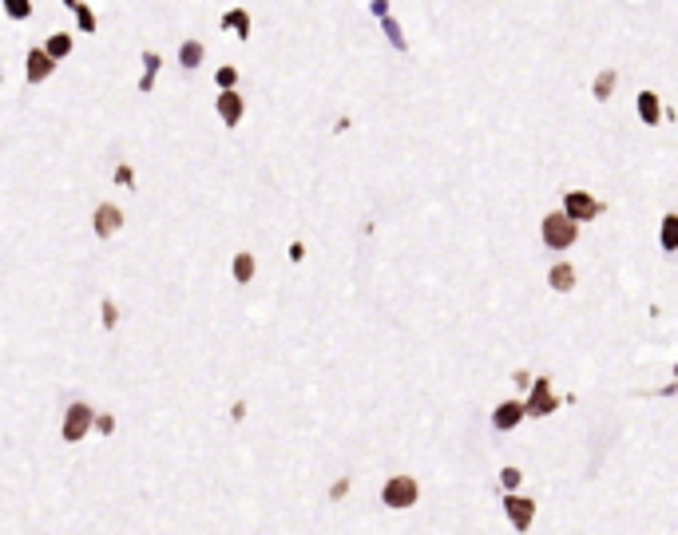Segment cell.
Returning a JSON list of instances; mask_svg holds the SVG:
<instances>
[{
    "label": "cell",
    "instance_id": "obj_24",
    "mask_svg": "<svg viewBox=\"0 0 678 535\" xmlns=\"http://www.w3.org/2000/svg\"><path fill=\"white\" fill-rule=\"evenodd\" d=\"M500 480H504V488H508V492H516L524 476H519V468H504V472H500Z\"/></svg>",
    "mask_w": 678,
    "mask_h": 535
},
{
    "label": "cell",
    "instance_id": "obj_8",
    "mask_svg": "<svg viewBox=\"0 0 678 535\" xmlns=\"http://www.w3.org/2000/svg\"><path fill=\"white\" fill-rule=\"evenodd\" d=\"M524 404L519 401H504V404H496V413H492V424H496L500 433H508V428H516L519 421H524Z\"/></svg>",
    "mask_w": 678,
    "mask_h": 535
},
{
    "label": "cell",
    "instance_id": "obj_29",
    "mask_svg": "<svg viewBox=\"0 0 678 535\" xmlns=\"http://www.w3.org/2000/svg\"><path fill=\"white\" fill-rule=\"evenodd\" d=\"M64 4H68V8H76V4H80V0H64Z\"/></svg>",
    "mask_w": 678,
    "mask_h": 535
},
{
    "label": "cell",
    "instance_id": "obj_23",
    "mask_svg": "<svg viewBox=\"0 0 678 535\" xmlns=\"http://www.w3.org/2000/svg\"><path fill=\"white\" fill-rule=\"evenodd\" d=\"M214 83H219L222 91L234 88V83H239V71H234V68H219V71H214Z\"/></svg>",
    "mask_w": 678,
    "mask_h": 535
},
{
    "label": "cell",
    "instance_id": "obj_6",
    "mask_svg": "<svg viewBox=\"0 0 678 535\" xmlns=\"http://www.w3.org/2000/svg\"><path fill=\"white\" fill-rule=\"evenodd\" d=\"M242 112H246V103H242V95L234 88H226L219 95V115H222V123L226 127H239V119H242Z\"/></svg>",
    "mask_w": 678,
    "mask_h": 535
},
{
    "label": "cell",
    "instance_id": "obj_2",
    "mask_svg": "<svg viewBox=\"0 0 678 535\" xmlns=\"http://www.w3.org/2000/svg\"><path fill=\"white\" fill-rule=\"evenodd\" d=\"M417 495H420V488H417L413 476H393L389 484H385V492H381V500H385L389 507H413L417 504Z\"/></svg>",
    "mask_w": 678,
    "mask_h": 535
},
{
    "label": "cell",
    "instance_id": "obj_16",
    "mask_svg": "<svg viewBox=\"0 0 678 535\" xmlns=\"http://www.w3.org/2000/svg\"><path fill=\"white\" fill-rule=\"evenodd\" d=\"M202 56H207V52H202V44H199V40H187V44L179 48V64H183V68H199Z\"/></svg>",
    "mask_w": 678,
    "mask_h": 535
},
{
    "label": "cell",
    "instance_id": "obj_7",
    "mask_svg": "<svg viewBox=\"0 0 678 535\" xmlns=\"http://www.w3.org/2000/svg\"><path fill=\"white\" fill-rule=\"evenodd\" d=\"M52 71H56V60L44 48H32L28 52V83H44Z\"/></svg>",
    "mask_w": 678,
    "mask_h": 535
},
{
    "label": "cell",
    "instance_id": "obj_19",
    "mask_svg": "<svg viewBox=\"0 0 678 535\" xmlns=\"http://www.w3.org/2000/svg\"><path fill=\"white\" fill-rule=\"evenodd\" d=\"M381 28H385V36H389V44H393L397 52L409 48V44H405V36H401V24L393 20V16H381Z\"/></svg>",
    "mask_w": 678,
    "mask_h": 535
},
{
    "label": "cell",
    "instance_id": "obj_20",
    "mask_svg": "<svg viewBox=\"0 0 678 535\" xmlns=\"http://www.w3.org/2000/svg\"><path fill=\"white\" fill-rule=\"evenodd\" d=\"M662 246H667V250L678 246V214H667V218H662Z\"/></svg>",
    "mask_w": 678,
    "mask_h": 535
},
{
    "label": "cell",
    "instance_id": "obj_21",
    "mask_svg": "<svg viewBox=\"0 0 678 535\" xmlns=\"http://www.w3.org/2000/svg\"><path fill=\"white\" fill-rule=\"evenodd\" d=\"M4 12L12 20H28L32 16V0H4Z\"/></svg>",
    "mask_w": 678,
    "mask_h": 535
},
{
    "label": "cell",
    "instance_id": "obj_3",
    "mask_svg": "<svg viewBox=\"0 0 678 535\" xmlns=\"http://www.w3.org/2000/svg\"><path fill=\"white\" fill-rule=\"evenodd\" d=\"M599 211H603V202L591 199L587 191H568V199H563V214H568L571 223H587Z\"/></svg>",
    "mask_w": 678,
    "mask_h": 535
},
{
    "label": "cell",
    "instance_id": "obj_27",
    "mask_svg": "<svg viewBox=\"0 0 678 535\" xmlns=\"http://www.w3.org/2000/svg\"><path fill=\"white\" fill-rule=\"evenodd\" d=\"M289 258H294V262H301V258H306V246L294 242V246H289Z\"/></svg>",
    "mask_w": 678,
    "mask_h": 535
},
{
    "label": "cell",
    "instance_id": "obj_9",
    "mask_svg": "<svg viewBox=\"0 0 678 535\" xmlns=\"http://www.w3.org/2000/svg\"><path fill=\"white\" fill-rule=\"evenodd\" d=\"M120 226H123V211L120 206H111V202H103L100 211H96V234H100V238H111Z\"/></svg>",
    "mask_w": 678,
    "mask_h": 535
},
{
    "label": "cell",
    "instance_id": "obj_13",
    "mask_svg": "<svg viewBox=\"0 0 678 535\" xmlns=\"http://www.w3.org/2000/svg\"><path fill=\"white\" fill-rule=\"evenodd\" d=\"M548 282H551V290H559V293H568L571 286H575V270H571L568 262H559V266H551V274H548Z\"/></svg>",
    "mask_w": 678,
    "mask_h": 535
},
{
    "label": "cell",
    "instance_id": "obj_25",
    "mask_svg": "<svg viewBox=\"0 0 678 535\" xmlns=\"http://www.w3.org/2000/svg\"><path fill=\"white\" fill-rule=\"evenodd\" d=\"M115 322H120V313H115V305H111V302H103V325H108V329H111V325H115Z\"/></svg>",
    "mask_w": 678,
    "mask_h": 535
},
{
    "label": "cell",
    "instance_id": "obj_15",
    "mask_svg": "<svg viewBox=\"0 0 678 535\" xmlns=\"http://www.w3.org/2000/svg\"><path fill=\"white\" fill-rule=\"evenodd\" d=\"M44 52H48L52 60H64L71 52V36L68 32H56V36H48V44H44Z\"/></svg>",
    "mask_w": 678,
    "mask_h": 535
},
{
    "label": "cell",
    "instance_id": "obj_11",
    "mask_svg": "<svg viewBox=\"0 0 678 535\" xmlns=\"http://www.w3.org/2000/svg\"><path fill=\"white\" fill-rule=\"evenodd\" d=\"M159 68H163L159 52H143V80H139V91H143V95L155 88V76H159Z\"/></svg>",
    "mask_w": 678,
    "mask_h": 535
},
{
    "label": "cell",
    "instance_id": "obj_28",
    "mask_svg": "<svg viewBox=\"0 0 678 535\" xmlns=\"http://www.w3.org/2000/svg\"><path fill=\"white\" fill-rule=\"evenodd\" d=\"M373 12H377V16H389V4H385V0H373Z\"/></svg>",
    "mask_w": 678,
    "mask_h": 535
},
{
    "label": "cell",
    "instance_id": "obj_22",
    "mask_svg": "<svg viewBox=\"0 0 678 535\" xmlns=\"http://www.w3.org/2000/svg\"><path fill=\"white\" fill-rule=\"evenodd\" d=\"M71 12H76V20H80V32H96V12H91L84 0H80V4H76Z\"/></svg>",
    "mask_w": 678,
    "mask_h": 535
},
{
    "label": "cell",
    "instance_id": "obj_12",
    "mask_svg": "<svg viewBox=\"0 0 678 535\" xmlns=\"http://www.w3.org/2000/svg\"><path fill=\"white\" fill-rule=\"evenodd\" d=\"M638 115H643V123H647V127H655V123H658L662 107H658V95H655V91H638Z\"/></svg>",
    "mask_w": 678,
    "mask_h": 535
},
{
    "label": "cell",
    "instance_id": "obj_1",
    "mask_svg": "<svg viewBox=\"0 0 678 535\" xmlns=\"http://www.w3.org/2000/svg\"><path fill=\"white\" fill-rule=\"evenodd\" d=\"M575 238H579V223H571L563 211H551L548 218H544V242H548L551 250H568Z\"/></svg>",
    "mask_w": 678,
    "mask_h": 535
},
{
    "label": "cell",
    "instance_id": "obj_26",
    "mask_svg": "<svg viewBox=\"0 0 678 535\" xmlns=\"http://www.w3.org/2000/svg\"><path fill=\"white\" fill-rule=\"evenodd\" d=\"M91 424H100V433H103V436H108L111 428H115V421H111L108 413H103V416H91Z\"/></svg>",
    "mask_w": 678,
    "mask_h": 535
},
{
    "label": "cell",
    "instance_id": "obj_4",
    "mask_svg": "<svg viewBox=\"0 0 678 535\" xmlns=\"http://www.w3.org/2000/svg\"><path fill=\"white\" fill-rule=\"evenodd\" d=\"M556 408V393H551V377H536L532 381V401L524 404L528 416H548Z\"/></svg>",
    "mask_w": 678,
    "mask_h": 535
},
{
    "label": "cell",
    "instance_id": "obj_5",
    "mask_svg": "<svg viewBox=\"0 0 678 535\" xmlns=\"http://www.w3.org/2000/svg\"><path fill=\"white\" fill-rule=\"evenodd\" d=\"M91 408L88 404H71L68 413H64V440H71V445H76V440H84V436H88V428H91Z\"/></svg>",
    "mask_w": 678,
    "mask_h": 535
},
{
    "label": "cell",
    "instance_id": "obj_14",
    "mask_svg": "<svg viewBox=\"0 0 678 535\" xmlns=\"http://www.w3.org/2000/svg\"><path fill=\"white\" fill-rule=\"evenodd\" d=\"M222 28H234V36H239V40H246V36H250V12H246V8L226 12V16H222Z\"/></svg>",
    "mask_w": 678,
    "mask_h": 535
},
{
    "label": "cell",
    "instance_id": "obj_17",
    "mask_svg": "<svg viewBox=\"0 0 678 535\" xmlns=\"http://www.w3.org/2000/svg\"><path fill=\"white\" fill-rule=\"evenodd\" d=\"M254 278V254H234V282L246 286Z\"/></svg>",
    "mask_w": 678,
    "mask_h": 535
},
{
    "label": "cell",
    "instance_id": "obj_18",
    "mask_svg": "<svg viewBox=\"0 0 678 535\" xmlns=\"http://www.w3.org/2000/svg\"><path fill=\"white\" fill-rule=\"evenodd\" d=\"M615 83H619L615 68L599 71V80H595V100H611V91H615Z\"/></svg>",
    "mask_w": 678,
    "mask_h": 535
},
{
    "label": "cell",
    "instance_id": "obj_10",
    "mask_svg": "<svg viewBox=\"0 0 678 535\" xmlns=\"http://www.w3.org/2000/svg\"><path fill=\"white\" fill-rule=\"evenodd\" d=\"M504 507H508V519L524 531V527H532V515H536V504L532 500H524V495H508L504 500Z\"/></svg>",
    "mask_w": 678,
    "mask_h": 535
}]
</instances>
